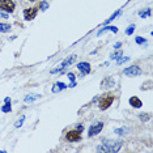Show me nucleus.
Returning a JSON list of instances; mask_svg holds the SVG:
<instances>
[{"mask_svg": "<svg viewBox=\"0 0 153 153\" xmlns=\"http://www.w3.org/2000/svg\"><path fill=\"white\" fill-rule=\"evenodd\" d=\"M76 59V55H72V56H69V58H67V59L64 60V62L62 63V64H60V67H58V68H55V69H52L51 71V73H63V72L66 71L67 68H68L69 66L72 64V63H73V60Z\"/></svg>", "mask_w": 153, "mask_h": 153, "instance_id": "nucleus-2", "label": "nucleus"}, {"mask_svg": "<svg viewBox=\"0 0 153 153\" xmlns=\"http://www.w3.org/2000/svg\"><path fill=\"white\" fill-rule=\"evenodd\" d=\"M77 130H79L80 132H82V130H84V126H82V124H79V126H77Z\"/></svg>", "mask_w": 153, "mask_h": 153, "instance_id": "nucleus-29", "label": "nucleus"}, {"mask_svg": "<svg viewBox=\"0 0 153 153\" xmlns=\"http://www.w3.org/2000/svg\"><path fill=\"white\" fill-rule=\"evenodd\" d=\"M24 121H25V115H21V118L18 119L17 122H16L15 126H16V127H21V126H22V123H24Z\"/></svg>", "mask_w": 153, "mask_h": 153, "instance_id": "nucleus-21", "label": "nucleus"}, {"mask_svg": "<svg viewBox=\"0 0 153 153\" xmlns=\"http://www.w3.org/2000/svg\"><path fill=\"white\" fill-rule=\"evenodd\" d=\"M122 55V50H119V51L114 52V54H111V59H116V58H119Z\"/></svg>", "mask_w": 153, "mask_h": 153, "instance_id": "nucleus-25", "label": "nucleus"}, {"mask_svg": "<svg viewBox=\"0 0 153 153\" xmlns=\"http://www.w3.org/2000/svg\"><path fill=\"white\" fill-rule=\"evenodd\" d=\"M114 102V96H107V97H104L99 102V109L101 110H106L107 107L110 106L111 104Z\"/></svg>", "mask_w": 153, "mask_h": 153, "instance_id": "nucleus-7", "label": "nucleus"}, {"mask_svg": "<svg viewBox=\"0 0 153 153\" xmlns=\"http://www.w3.org/2000/svg\"><path fill=\"white\" fill-rule=\"evenodd\" d=\"M38 13V7H33V8H29V9H25L24 11V17L26 21H32L33 18H35Z\"/></svg>", "mask_w": 153, "mask_h": 153, "instance_id": "nucleus-5", "label": "nucleus"}, {"mask_svg": "<svg viewBox=\"0 0 153 153\" xmlns=\"http://www.w3.org/2000/svg\"><path fill=\"white\" fill-rule=\"evenodd\" d=\"M67 85L63 84V82H56V84H54V87H52V92L54 93H58V92L63 90V89H66Z\"/></svg>", "mask_w": 153, "mask_h": 153, "instance_id": "nucleus-12", "label": "nucleus"}, {"mask_svg": "<svg viewBox=\"0 0 153 153\" xmlns=\"http://www.w3.org/2000/svg\"><path fill=\"white\" fill-rule=\"evenodd\" d=\"M135 41H136V43H139V44H141V43L145 42V39H144L143 37H136V38H135Z\"/></svg>", "mask_w": 153, "mask_h": 153, "instance_id": "nucleus-26", "label": "nucleus"}, {"mask_svg": "<svg viewBox=\"0 0 153 153\" xmlns=\"http://www.w3.org/2000/svg\"><path fill=\"white\" fill-rule=\"evenodd\" d=\"M29 1H34V0H29Z\"/></svg>", "mask_w": 153, "mask_h": 153, "instance_id": "nucleus-32", "label": "nucleus"}, {"mask_svg": "<svg viewBox=\"0 0 153 153\" xmlns=\"http://www.w3.org/2000/svg\"><path fill=\"white\" fill-rule=\"evenodd\" d=\"M38 8H41V11H46L47 8H49V4H47V3L43 0V1L39 4V7H38Z\"/></svg>", "mask_w": 153, "mask_h": 153, "instance_id": "nucleus-22", "label": "nucleus"}, {"mask_svg": "<svg viewBox=\"0 0 153 153\" xmlns=\"http://www.w3.org/2000/svg\"><path fill=\"white\" fill-rule=\"evenodd\" d=\"M130 104H131V106L136 107V109L143 106V102H141L140 98H137V97H131V98H130Z\"/></svg>", "mask_w": 153, "mask_h": 153, "instance_id": "nucleus-10", "label": "nucleus"}, {"mask_svg": "<svg viewBox=\"0 0 153 153\" xmlns=\"http://www.w3.org/2000/svg\"><path fill=\"white\" fill-rule=\"evenodd\" d=\"M121 46H122V43H121V42H116L115 44H114V47H115V49H119Z\"/></svg>", "mask_w": 153, "mask_h": 153, "instance_id": "nucleus-30", "label": "nucleus"}, {"mask_svg": "<svg viewBox=\"0 0 153 153\" xmlns=\"http://www.w3.org/2000/svg\"><path fill=\"white\" fill-rule=\"evenodd\" d=\"M133 30H135V25H130V26L127 27V30H126V34L127 35H131L132 33H133Z\"/></svg>", "mask_w": 153, "mask_h": 153, "instance_id": "nucleus-19", "label": "nucleus"}, {"mask_svg": "<svg viewBox=\"0 0 153 153\" xmlns=\"http://www.w3.org/2000/svg\"><path fill=\"white\" fill-rule=\"evenodd\" d=\"M11 30V25L8 24H0V32L1 33H7Z\"/></svg>", "mask_w": 153, "mask_h": 153, "instance_id": "nucleus-15", "label": "nucleus"}, {"mask_svg": "<svg viewBox=\"0 0 153 153\" xmlns=\"http://www.w3.org/2000/svg\"><path fill=\"white\" fill-rule=\"evenodd\" d=\"M68 79L71 80V81H75V79H76V76H75L73 73H71V72H69V73H68Z\"/></svg>", "mask_w": 153, "mask_h": 153, "instance_id": "nucleus-27", "label": "nucleus"}, {"mask_svg": "<svg viewBox=\"0 0 153 153\" xmlns=\"http://www.w3.org/2000/svg\"><path fill=\"white\" fill-rule=\"evenodd\" d=\"M114 85H115V81H114V79H110V77H107V79H105V81L101 84V87L109 89V88H111V87H114Z\"/></svg>", "mask_w": 153, "mask_h": 153, "instance_id": "nucleus-11", "label": "nucleus"}, {"mask_svg": "<svg viewBox=\"0 0 153 153\" xmlns=\"http://www.w3.org/2000/svg\"><path fill=\"white\" fill-rule=\"evenodd\" d=\"M39 94H30V96H26L25 97V99L24 101L26 102V104H30V102H33L34 99H37V98H39Z\"/></svg>", "mask_w": 153, "mask_h": 153, "instance_id": "nucleus-14", "label": "nucleus"}, {"mask_svg": "<svg viewBox=\"0 0 153 153\" xmlns=\"http://www.w3.org/2000/svg\"><path fill=\"white\" fill-rule=\"evenodd\" d=\"M77 68H79L80 71H82V73H80V76H84V75L90 72V64H89V63H85V62L79 63V64H77Z\"/></svg>", "mask_w": 153, "mask_h": 153, "instance_id": "nucleus-9", "label": "nucleus"}, {"mask_svg": "<svg viewBox=\"0 0 153 153\" xmlns=\"http://www.w3.org/2000/svg\"><path fill=\"white\" fill-rule=\"evenodd\" d=\"M66 139L68 141H80L81 140V132L79 130H72L66 133Z\"/></svg>", "mask_w": 153, "mask_h": 153, "instance_id": "nucleus-4", "label": "nucleus"}, {"mask_svg": "<svg viewBox=\"0 0 153 153\" xmlns=\"http://www.w3.org/2000/svg\"><path fill=\"white\" fill-rule=\"evenodd\" d=\"M0 18H8V13H3V12H0Z\"/></svg>", "mask_w": 153, "mask_h": 153, "instance_id": "nucleus-28", "label": "nucleus"}, {"mask_svg": "<svg viewBox=\"0 0 153 153\" xmlns=\"http://www.w3.org/2000/svg\"><path fill=\"white\" fill-rule=\"evenodd\" d=\"M107 30H110V32H114V33H118V27H116V26H106V27H102V29L99 30L98 33H97V35H101L102 33L107 32Z\"/></svg>", "mask_w": 153, "mask_h": 153, "instance_id": "nucleus-13", "label": "nucleus"}, {"mask_svg": "<svg viewBox=\"0 0 153 153\" xmlns=\"http://www.w3.org/2000/svg\"><path fill=\"white\" fill-rule=\"evenodd\" d=\"M102 128H104V123L102 122H98L97 124H93V126L89 128V136H96V135H98L99 132L102 131Z\"/></svg>", "mask_w": 153, "mask_h": 153, "instance_id": "nucleus-8", "label": "nucleus"}, {"mask_svg": "<svg viewBox=\"0 0 153 153\" xmlns=\"http://www.w3.org/2000/svg\"><path fill=\"white\" fill-rule=\"evenodd\" d=\"M130 60V58L128 56H124V58H118V64H122V63H124V62H128Z\"/></svg>", "mask_w": 153, "mask_h": 153, "instance_id": "nucleus-23", "label": "nucleus"}, {"mask_svg": "<svg viewBox=\"0 0 153 153\" xmlns=\"http://www.w3.org/2000/svg\"><path fill=\"white\" fill-rule=\"evenodd\" d=\"M151 119V115L149 114H141L140 115V121H143V122H147V121H149Z\"/></svg>", "mask_w": 153, "mask_h": 153, "instance_id": "nucleus-20", "label": "nucleus"}, {"mask_svg": "<svg viewBox=\"0 0 153 153\" xmlns=\"http://www.w3.org/2000/svg\"><path fill=\"white\" fill-rule=\"evenodd\" d=\"M121 12H122V11H121V9H119V11H116V12H115V13H114V15H113V16H111V17H110V18H107V20H106V21H105V24H109V22H110V21H113V20H114V18H115V17H118V16H119V15H121Z\"/></svg>", "mask_w": 153, "mask_h": 153, "instance_id": "nucleus-16", "label": "nucleus"}, {"mask_svg": "<svg viewBox=\"0 0 153 153\" xmlns=\"http://www.w3.org/2000/svg\"><path fill=\"white\" fill-rule=\"evenodd\" d=\"M122 144H123L122 141H114V140L105 139L101 145L97 147V151L98 152H118L121 149Z\"/></svg>", "mask_w": 153, "mask_h": 153, "instance_id": "nucleus-1", "label": "nucleus"}, {"mask_svg": "<svg viewBox=\"0 0 153 153\" xmlns=\"http://www.w3.org/2000/svg\"><path fill=\"white\" fill-rule=\"evenodd\" d=\"M140 73H141V69L139 66H131V67L124 69V75H126V76H131V77L132 76H139Z\"/></svg>", "mask_w": 153, "mask_h": 153, "instance_id": "nucleus-6", "label": "nucleus"}, {"mask_svg": "<svg viewBox=\"0 0 153 153\" xmlns=\"http://www.w3.org/2000/svg\"><path fill=\"white\" fill-rule=\"evenodd\" d=\"M0 11H4L7 13H12L15 11L13 0H0Z\"/></svg>", "mask_w": 153, "mask_h": 153, "instance_id": "nucleus-3", "label": "nucleus"}, {"mask_svg": "<svg viewBox=\"0 0 153 153\" xmlns=\"http://www.w3.org/2000/svg\"><path fill=\"white\" fill-rule=\"evenodd\" d=\"M149 15H151V9H149V8L145 11V12H140V17H143V18L144 17H148Z\"/></svg>", "mask_w": 153, "mask_h": 153, "instance_id": "nucleus-24", "label": "nucleus"}, {"mask_svg": "<svg viewBox=\"0 0 153 153\" xmlns=\"http://www.w3.org/2000/svg\"><path fill=\"white\" fill-rule=\"evenodd\" d=\"M44 1H46V0H44Z\"/></svg>", "mask_w": 153, "mask_h": 153, "instance_id": "nucleus-33", "label": "nucleus"}, {"mask_svg": "<svg viewBox=\"0 0 153 153\" xmlns=\"http://www.w3.org/2000/svg\"><path fill=\"white\" fill-rule=\"evenodd\" d=\"M114 132H115L116 135H126V133L128 132V128H116Z\"/></svg>", "mask_w": 153, "mask_h": 153, "instance_id": "nucleus-17", "label": "nucleus"}, {"mask_svg": "<svg viewBox=\"0 0 153 153\" xmlns=\"http://www.w3.org/2000/svg\"><path fill=\"white\" fill-rule=\"evenodd\" d=\"M1 111L3 113H11V111H12V109H11V102L9 104H5L4 106L1 107Z\"/></svg>", "mask_w": 153, "mask_h": 153, "instance_id": "nucleus-18", "label": "nucleus"}, {"mask_svg": "<svg viewBox=\"0 0 153 153\" xmlns=\"http://www.w3.org/2000/svg\"><path fill=\"white\" fill-rule=\"evenodd\" d=\"M4 102H5V104H9V102H11V98H9V97H7V98L4 99Z\"/></svg>", "mask_w": 153, "mask_h": 153, "instance_id": "nucleus-31", "label": "nucleus"}]
</instances>
